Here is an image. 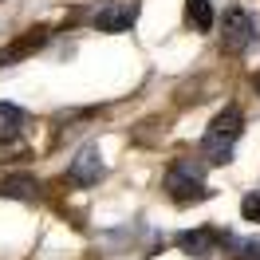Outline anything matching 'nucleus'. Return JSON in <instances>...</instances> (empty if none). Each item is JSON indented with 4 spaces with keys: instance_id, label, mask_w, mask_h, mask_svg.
I'll use <instances>...</instances> for the list:
<instances>
[{
    "instance_id": "nucleus-1",
    "label": "nucleus",
    "mask_w": 260,
    "mask_h": 260,
    "mask_svg": "<svg viewBox=\"0 0 260 260\" xmlns=\"http://www.w3.org/2000/svg\"><path fill=\"white\" fill-rule=\"evenodd\" d=\"M241 134H244V114L237 111V107H225V111L209 122L205 138H201V154H205V162H209V166L233 162V146H237Z\"/></svg>"
},
{
    "instance_id": "nucleus-2",
    "label": "nucleus",
    "mask_w": 260,
    "mask_h": 260,
    "mask_svg": "<svg viewBox=\"0 0 260 260\" xmlns=\"http://www.w3.org/2000/svg\"><path fill=\"white\" fill-rule=\"evenodd\" d=\"M205 166L209 162H189V158H178L166 170V193L174 197L178 205H189V201H209L213 189L205 185Z\"/></svg>"
},
{
    "instance_id": "nucleus-3",
    "label": "nucleus",
    "mask_w": 260,
    "mask_h": 260,
    "mask_svg": "<svg viewBox=\"0 0 260 260\" xmlns=\"http://www.w3.org/2000/svg\"><path fill=\"white\" fill-rule=\"evenodd\" d=\"M252 36H256L252 16L244 8H229L225 20H221V44H225V51H244L252 44Z\"/></svg>"
},
{
    "instance_id": "nucleus-4",
    "label": "nucleus",
    "mask_w": 260,
    "mask_h": 260,
    "mask_svg": "<svg viewBox=\"0 0 260 260\" xmlns=\"http://www.w3.org/2000/svg\"><path fill=\"white\" fill-rule=\"evenodd\" d=\"M225 244V233L217 229H189V233H178V248L193 260H213L217 248Z\"/></svg>"
},
{
    "instance_id": "nucleus-5",
    "label": "nucleus",
    "mask_w": 260,
    "mask_h": 260,
    "mask_svg": "<svg viewBox=\"0 0 260 260\" xmlns=\"http://www.w3.org/2000/svg\"><path fill=\"white\" fill-rule=\"evenodd\" d=\"M103 174H107V166H103L99 146H83L79 154H75V162L67 166L71 185H99V178H103Z\"/></svg>"
},
{
    "instance_id": "nucleus-6",
    "label": "nucleus",
    "mask_w": 260,
    "mask_h": 260,
    "mask_svg": "<svg viewBox=\"0 0 260 260\" xmlns=\"http://www.w3.org/2000/svg\"><path fill=\"white\" fill-rule=\"evenodd\" d=\"M48 44V28L40 24V28H28V32H20L8 48H0V67H8V63H16V59H28L32 51H40Z\"/></svg>"
},
{
    "instance_id": "nucleus-7",
    "label": "nucleus",
    "mask_w": 260,
    "mask_h": 260,
    "mask_svg": "<svg viewBox=\"0 0 260 260\" xmlns=\"http://www.w3.org/2000/svg\"><path fill=\"white\" fill-rule=\"evenodd\" d=\"M138 20V4L130 0V4H107V8H99L95 12V28L99 32H122Z\"/></svg>"
},
{
    "instance_id": "nucleus-8",
    "label": "nucleus",
    "mask_w": 260,
    "mask_h": 260,
    "mask_svg": "<svg viewBox=\"0 0 260 260\" xmlns=\"http://www.w3.org/2000/svg\"><path fill=\"white\" fill-rule=\"evenodd\" d=\"M0 193L12 197V201H36V197L44 193V185L36 174H8V178L0 181Z\"/></svg>"
},
{
    "instance_id": "nucleus-9",
    "label": "nucleus",
    "mask_w": 260,
    "mask_h": 260,
    "mask_svg": "<svg viewBox=\"0 0 260 260\" xmlns=\"http://www.w3.org/2000/svg\"><path fill=\"white\" fill-rule=\"evenodd\" d=\"M185 24L197 32H209L213 28V4L209 0H185Z\"/></svg>"
},
{
    "instance_id": "nucleus-10",
    "label": "nucleus",
    "mask_w": 260,
    "mask_h": 260,
    "mask_svg": "<svg viewBox=\"0 0 260 260\" xmlns=\"http://www.w3.org/2000/svg\"><path fill=\"white\" fill-rule=\"evenodd\" d=\"M225 248H229L237 260H256V252H260V237H248V241H241V237L225 233Z\"/></svg>"
},
{
    "instance_id": "nucleus-11",
    "label": "nucleus",
    "mask_w": 260,
    "mask_h": 260,
    "mask_svg": "<svg viewBox=\"0 0 260 260\" xmlns=\"http://www.w3.org/2000/svg\"><path fill=\"white\" fill-rule=\"evenodd\" d=\"M28 122V114L20 111V107H12V103H0V126L8 130V134H16V126H24Z\"/></svg>"
},
{
    "instance_id": "nucleus-12",
    "label": "nucleus",
    "mask_w": 260,
    "mask_h": 260,
    "mask_svg": "<svg viewBox=\"0 0 260 260\" xmlns=\"http://www.w3.org/2000/svg\"><path fill=\"white\" fill-rule=\"evenodd\" d=\"M241 217H244V221H256V225H260V193H244V201H241Z\"/></svg>"
},
{
    "instance_id": "nucleus-13",
    "label": "nucleus",
    "mask_w": 260,
    "mask_h": 260,
    "mask_svg": "<svg viewBox=\"0 0 260 260\" xmlns=\"http://www.w3.org/2000/svg\"><path fill=\"white\" fill-rule=\"evenodd\" d=\"M8 154H20V146L12 142V138H0V162H4Z\"/></svg>"
},
{
    "instance_id": "nucleus-14",
    "label": "nucleus",
    "mask_w": 260,
    "mask_h": 260,
    "mask_svg": "<svg viewBox=\"0 0 260 260\" xmlns=\"http://www.w3.org/2000/svg\"><path fill=\"white\" fill-rule=\"evenodd\" d=\"M252 87H256V95H260V71H256V75H252Z\"/></svg>"
}]
</instances>
